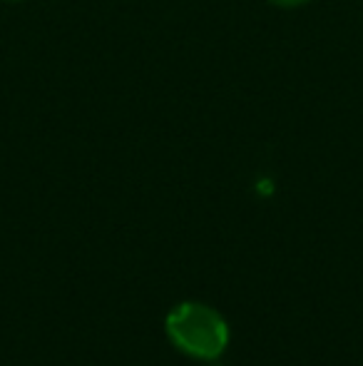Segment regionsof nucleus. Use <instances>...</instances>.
Instances as JSON below:
<instances>
[{
    "label": "nucleus",
    "instance_id": "obj_1",
    "mask_svg": "<svg viewBox=\"0 0 363 366\" xmlns=\"http://www.w3.org/2000/svg\"><path fill=\"white\" fill-rule=\"evenodd\" d=\"M170 344L194 362H214L229 347V324L214 307L202 302H182L165 319Z\"/></svg>",
    "mask_w": 363,
    "mask_h": 366
},
{
    "label": "nucleus",
    "instance_id": "obj_2",
    "mask_svg": "<svg viewBox=\"0 0 363 366\" xmlns=\"http://www.w3.org/2000/svg\"><path fill=\"white\" fill-rule=\"evenodd\" d=\"M267 3L279 10H299V8H306L309 3H314V0H267Z\"/></svg>",
    "mask_w": 363,
    "mask_h": 366
},
{
    "label": "nucleus",
    "instance_id": "obj_3",
    "mask_svg": "<svg viewBox=\"0 0 363 366\" xmlns=\"http://www.w3.org/2000/svg\"><path fill=\"white\" fill-rule=\"evenodd\" d=\"M5 3H23V0H5Z\"/></svg>",
    "mask_w": 363,
    "mask_h": 366
}]
</instances>
